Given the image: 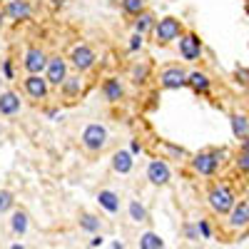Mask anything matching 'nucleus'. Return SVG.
Segmentation results:
<instances>
[{
	"instance_id": "obj_1",
	"label": "nucleus",
	"mask_w": 249,
	"mask_h": 249,
	"mask_svg": "<svg viewBox=\"0 0 249 249\" xmlns=\"http://www.w3.org/2000/svg\"><path fill=\"white\" fill-rule=\"evenodd\" d=\"M224 150H202L197 152L192 160H190V167L195 175H202V177H212L217 172V167L224 162Z\"/></svg>"
},
{
	"instance_id": "obj_3",
	"label": "nucleus",
	"mask_w": 249,
	"mask_h": 249,
	"mask_svg": "<svg viewBox=\"0 0 249 249\" xmlns=\"http://www.w3.org/2000/svg\"><path fill=\"white\" fill-rule=\"evenodd\" d=\"M207 204L214 214H230V210L237 204V195L232 192L230 184H214L207 195Z\"/></svg>"
},
{
	"instance_id": "obj_24",
	"label": "nucleus",
	"mask_w": 249,
	"mask_h": 249,
	"mask_svg": "<svg viewBox=\"0 0 249 249\" xmlns=\"http://www.w3.org/2000/svg\"><path fill=\"white\" fill-rule=\"evenodd\" d=\"M230 124H232V135L234 137H244V135H249V117L247 115H242V112H232L230 115Z\"/></svg>"
},
{
	"instance_id": "obj_16",
	"label": "nucleus",
	"mask_w": 249,
	"mask_h": 249,
	"mask_svg": "<svg viewBox=\"0 0 249 249\" xmlns=\"http://www.w3.org/2000/svg\"><path fill=\"white\" fill-rule=\"evenodd\" d=\"M187 88H192L197 95H207L212 88V80L202 70H192V72H187Z\"/></svg>"
},
{
	"instance_id": "obj_39",
	"label": "nucleus",
	"mask_w": 249,
	"mask_h": 249,
	"mask_svg": "<svg viewBox=\"0 0 249 249\" xmlns=\"http://www.w3.org/2000/svg\"><path fill=\"white\" fill-rule=\"evenodd\" d=\"M48 117H50V120H57V117L62 120V112H57V110H50V112H48Z\"/></svg>"
},
{
	"instance_id": "obj_27",
	"label": "nucleus",
	"mask_w": 249,
	"mask_h": 249,
	"mask_svg": "<svg viewBox=\"0 0 249 249\" xmlns=\"http://www.w3.org/2000/svg\"><path fill=\"white\" fill-rule=\"evenodd\" d=\"M120 5H122V13L124 15L135 18V15H140L144 8H147V0H120Z\"/></svg>"
},
{
	"instance_id": "obj_29",
	"label": "nucleus",
	"mask_w": 249,
	"mask_h": 249,
	"mask_svg": "<svg viewBox=\"0 0 249 249\" xmlns=\"http://www.w3.org/2000/svg\"><path fill=\"white\" fill-rule=\"evenodd\" d=\"M13 207H15V195L10 190H0V214L10 212Z\"/></svg>"
},
{
	"instance_id": "obj_13",
	"label": "nucleus",
	"mask_w": 249,
	"mask_h": 249,
	"mask_svg": "<svg viewBox=\"0 0 249 249\" xmlns=\"http://www.w3.org/2000/svg\"><path fill=\"white\" fill-rule=\"evenodd\" d=\"M23 110V100L15 90H0V115L5 117H15Z\"/></svg>"
},
{
	"instance_id": "obj_11",
	"label": "nucleus",
	"mask_w": 249,
	"mask_h": 249,
	"mask_svg": "<svg viewBox=\"0 0 249 249\" xmlns=\"http://www.w3.org/2000/svg\"><path fill=\"white\" fill-rule=\"evenodd\" d=\"M45 65H48V53L37 45H30L23 55L25 72H45Z\"/></svg>"
},
{
	"instance_id": "obj_42",
	"label": "nucleus",
	"mask_w": 249,
	"mask_h": 249,
	"mask_svg": "<svg viewBox=\"0 0 249 249\" xmlns=\"http://www.w3.org/2000/svg\"><path fill=\"white\" fill-rule=\"evenodd\" d=\"M247 199H249V197H247Z\"/></svg>"
},
{
	"instance_id": "obj_30",
	"label": "nucleus",
	"mask_w": 249,
	"mask_h": 249,
	"mask_svg": "<svg viewBox=\"0 0 249 249\" xmlns=\"http://www.w3.org/2000/svg\"><path fill=\"white\" fill-rule=\"evenodd\" d=\"M142 45H144V35L142 33H132L130 40H127V53H137V50H142Z\"/></svg>"
},
{
	"instance_id": "obj_36",
	"label": "nucleus",
	"mask_w": 249,
	"mask_h": 249,
	"mask_svg": "<svg viewBox=\"0 0 249 249\" xmlns=\"http://www.w3.org/2000/svg\"><path fill=\"white\" fill-rule=\"evenodd\" d=\"M102 244H105V237H102V234H92V239H90V247H102Z\"/></svg>"
},
{
	"instance_id": "obj_10",
	"label": "nucleus",
	"mask_w": 249,
	"mask_h": 249,
	"mask_svg": "<svg viewBox=\"0 0 249 249\" xmlns=\"http://www.w3.org/2000/svg\"><path fill=\"white\" fill-rule=\"evenodd\" d=\"M147 179L155 187H164V184H167L172 179V170H170L167 160H164V157H152L147 162Z\"/></svg>"
},
{
	"instance_id": "obj_22",
	"label": "nucleus",
	"mask_w": 249,
	"mask_h": 249,
	"mask_svg": "<svg viewBox=\"0 0 249 249\" xmlns=\"http://www.w3.org/2000/svg\"><path fill=\"white\" fill-rule=\"evenodd\" d=\"M28 227H30V217H28V212L15 210V212L10 214V232H13V234L23 237V234L28 232Z\"/></svg>"
},
{
	"instance_id": "obj_33",
	"label": "nucleus",
	"mask_w": 249,
	"mask_h": 249,
	"mask_svg": "<svg viewBox=\"0 0 249 249\" xmlns=\"http://www.w3.org/2000/svg\"><path fill=\"white\" fill-rule=\"evenodd\" d=\"M0 75H3L5 80H13V77H15V68H13V62H10V60H3V68H0Z\"/></svg>"
},
{
	"instance_id": "obj_15",
	"label": "nucleus",
	"mask_w": 249,
	"mask_h": 249,
	"mask_svg": "<svg viewBox=\"0 0 249 249\" xmlns=\"http://www.w3.org/2000/svg\"><path fill=\"white\" fill-rule=\"evenodd\" d=\"M247 227H249V199H242L230 210V230H247Z\"/></svg>"
},
{
	"instance_id": "obj_5",
	"label": "nucleus",
	"mask_w": 249,
	"mask_h": 249,
	"mask_svg": "<svg viewBox=\"0 0 249 249\" xmlns=\"http://www.w3.org/2000/svg\"><path fill=\"white\" fill-rule=\"evenodd\" d=\"M68 62H70V68H75V72H90L95 65H97V53L88 45V43H77L72 50H70V57H68Z\"/></svg>"
},
{
	"instance_id": "obj_40",
	"label": "nucleus",
	"mask_w": 249,
	"mask_h": 249,
	"mask_svg": "<svg viewBox=\"0 0 249 249\" xmlns=\"http://www.w3.org/2000/svg\"><path fill=\"white\" fill-rule=\"evenodd\" d=\"M242 140H244V142H242V150H247V152H249V135H244Z\"/></svg>"
},
{
	"instance_id": "obj_17",
	"label": "nucleus",
	"mask_w": 249,
	"mask_h": 249,
	"mask_svg": "<svg viewBox=\"0 0 249 249\" xmlns=\"http://www.w3.org/2000/svg\"><path fill=\"white\" fill-rule=\"evenodd\" d=\"M132 167H135V155L130 150H117L112 155V170L117 175H130Z\"/></svg>"
},
{
	"instance_id": "obj_12",
	"label": "nucleus",
	"mask_w": 249,
	"mask_h": 249,
	"mask_svg": "<svg viewBox=\"0 0 249 249\" xmlns=\"http://www.w3.org/2000/svg\"><path fill=\"white\" fill-rule=\"evenodd\" d=\"M60 92H62L65 100H80L82 92H85V77H82V72L68 75L65 80H62V85H60Z\"/></svg>"
},
{
	"instance_id": "obj_2",
	"label": "nucleus",
	"mask_w": 249,
	"mask_h": 249,
	"mask_svg": "<svg viewBox=\"0 0 249 249\" xmlns=\"http://www.w3.org/2000/svg\"><path fill=\"white\" fill-rule=\"evenodd\" d=\"M107 140H110V132L105 124H100V122H90L85 130H82L80 135V142H82V147H85L90 155H97L107 147Z\"/></svg>"
},
{
	"instance_id": "obj_31",
	"label": "nucleus",
	"mask_w": 249,
	"mask_h": 249,
	"mask_svg": "<svg viewBox=\"0 0 249 249\" xmlns=\"http://www.w3.org/2000/svg\"><path fill=\"white\" fill-rule=\"evenodd\" d=\"M234 164H237V170H239V172L249 175V152H247V150H239V155H237Z\"/></svg>"
},
{
	"instance_id": "obj_34",
	"label": "nucleus",
	"mask_w": 249,
	"mask_h": 249,
	"mask_svg": "<svg viewBox=\"0 0 249 249\" xmlns=\"http://www.w3.org/2000/svg\"><path fill=\"white\" fill-rule=\"evenodd\" d=\"M184 234H187V239L197 242V239H199V230H197V224H184Z\"/></svg>"
},
{
	"instance_id": "obj_9",
	"label": "nucleus",
	"mask_w": 249,
	"mask_h": 249,
	"mask_svg": "<svg viewBox=\"0 0 249 249\" xmlns=\"http://www.w3.org/2000/svg\"><path fill=\"white\" fill-rule=\"evenodd\" d=\"M160 88L162 90H182L187 88V70L179 65H167L160 72Z\"/></svg>"
},
{
	"instance_id": "obj_7",
	"label": "nucleus",
	"mask_w": 249,
	"mask_h": 249,
	"mask_svg": "<svg viewBox=\"0 0 249 249\" xmlns=\"http://www.w3.org/2000/svg\"><path fill=\"white\" fill-rule=\"evenodd\" d=\"M43 75L48 77L50 88H60L62 80L70 75V62H68V57H62V55L48 57V65H45V72H43Z\"/></svg>"
},
{
	"instance_id": "obj_37",
	"label": "nucleus",
	"mask_w": 249,
	"mask_h": 249,
	"mask_svg": "<svg viewBox=\"0 0 249 249\" xmlns=\"http://www.w3.org/2000/svg\"><path fill=\"white\" fill-rule=\"evenodd\" d=\"M237 77H242L247 85H249V70H247V68H237Z\"/></svg>"
},
{
	"instance_id": "obj_20",
	"label": "nucleus",
	"mask_w": 249,
	"mask_h": 249,
	"mask_svg": "<svg viewBox=\"0 0 249 249\" xmlns=\"http://www.w3.org/2000/svg\"><path fill=\"white\" fill-rule=\"evenodd\" d=\"M150 75H152V65H150L147 60L132 62V68H130V80L135 82V85H144V82L150 80Z\"/></svg>"
},
{
	"instance_id": "obj_23",
	"label": "nucleus",
	"mask_w": 249,
	"mask_h": 249,
	"mask_svg": "<svg viewBox=\"0 0 249 249\" xmlns=\"http://www.w3.org/2000/svg\"><path fill=\"white\" fill-rule=\"evenodd\" d=\"M127 214L135 224H142V222H150V212H147V207H144L140 199H130L127 204Z\"/></svg>"
},
{
	"instance_id": "obj_25",
	"label": "nucleus",
	"mask_w": 249,
	"mask_h": 249,
	"mask_svg": "<svg viewBox=\"0 0 249 249\" xmlns=\"http://www.w3.org/2000/svg\"><path fill=\"white\" fill-rule=\"evenodd\" d=\"M77 224H80V230H85V232H90V234H95V232L102 230V219L95 217V214H88V212H82V214L77 217Z\"/></svg>"
},
{
	"instance_id": "obj_28",
	"label": "nucleus",
	"mask_w": 249,
	"mask_h": 249,
	"mask_svg": "<svg viewBox=\"0 0 249 249\" xmlns=\"http://www.w3.org/2000/svg\"><path fill=\"white\" fill-rule=\"evenodd\" d=\"M162 152H164V160H177L182 162L187 157V150L179 147V144H172V142H162Z\"/></svg>"
},
{
	"instance_id": "obj_38",
	"label": "nucleus",
	"mask_w": 249,
	"mask_h": 249,
	"mask_svg": "<svg viewBox=\"0 0 249 249\" xmlns=\"http://www.w3.org/2000/svg\"><path fill=\"white\" fill-rule=\"evenodd\" d=\"M5 18H8L5 15V8H0V30H3V25H5Z\"/></svg>"
},
{
	"instance_id": "obj_18",
	"label": "nucleus",
	"mask_w": 249,
	"mask_h": 249,
	"mask_svg": "<svg viewBox=\"0 0 249 249\" xmlns=\"http://www.w3.org/2000/svg\"><path fill=\"white\" fill-rule=\"evenodd\" d=\"M102 95H105L107 102H120L124 97V85L120 77H107L102 82Z\"/></svg>"
},
{
	"instance_id": "obj_4",
	"label": "nucleus",
	"mask_w": 249,
	"mask_h": 249,
	"mask_svg": "<svg viewBox=\"0 0 249 249\" xmlns=\"http://www.w3.org/2000/svg\"><path fill=\"white\" fill-rule=\"evenodd\" d=\"M184 33V25H182V20L175 18V15H167V18H162L155 23L152 28V35H155V43L160 45H167V43H175V40Z\"/></svg>"
},
{
	"instance_id": "obj_32",
	"label": "nucleus",
	"mask_w": 249,
	"mask_h": 249,
	"mask_svg": "<svg viewBox=\"0 0 249 249\" xmlns=\"http://www.w3.org/2000/svg\"><path fill=\"white\" fill-rule=\"evenodd\" d=\"M197 230H199V237H202V239H212V227H210V222L199 219V222H197Z\"/></svg>"
},
{
	"instance_id": "obj_26",
	"label": "nucleus",
	"mask_w": 249,
	"mask_h": 249,
	"mask_svg": "<svg viewBox=\"0 0 249 249\" xmlns=\"http://www.w3.org/2000/svg\"><path fill=\"white\" fill-rule=\"evenodd\" d=\"M164 247V239L157 234V232H144L140 234V249H162Z\"/></svg>"
},
{
	"instance_id": "obj_8",
	"label": "nucleus",
	"mask_w": 249,
	"mask_h": 249,
	"mask_svg": "<svg viewBox=\"0 0 249 249\" xmlns=\"http://www.w3.org/2000/svg\"><path fill=\"white\" fill-rule=\"evenodd\" d=\"M23 90L30 100H45L50 95V82L43 72H28V77L23 80Z\"/></svg>"
},
{
	"instance_id": "obj_6",
	"label": "nucleus",
	"mask_w": 249,
	"mask_h": 249,
	"mask_svg": "<svg viewBox=\"0 0 249 249\" xmlns=\"http://www.w3.org/2000/svg\"><path fill=\"white\" fill-rule=\"evenodd\" d=\"M177 48H179V55L184 62H197L204 53L202 48V40L197 33H190V30H184L179 37H177Z\"/></svg>"
},
{
	"instance_id": "obj_21",
	"label": "nucleus",
	"mask_w": 249,
	"mask_h": 249,
	"mask_svg": "<svg viewBox=\"0 0 249 249\" xmlns=\"http://www.w3.org/2000/svg\"><path fill=\"white\" fill-rule=\"evenodd\" d=\"M97 204H100L107 214H117V212H120V195L112 192V190H100Z\"/></svg>"
},
{
	"instance_id": "obj_41",
	"label": "nucleus",
	"mask_w": 249,
	"mask_h": 249,
	"mask_svg": "<svg viewBox=\"0 0 249 249\" xmlns=\"http://www.w3.org/2000/svg\"><path fill=\"white\" fill-rule=\"evenodd\" d=\"M3 82H5V77H3V75H0V90H3Z\"/></svg>"
},
{
	"instance_id": "obj_19",
	"label": "nucleus",
	"mask_w": 249,
	"mask_h": 249,
	"mask_svg": "<svg viewBox=\"0 0 249 249\" xmlns=\"http://www.w3.org/2000/svg\"><path fill=\"white\" fill-rule=\"evenodd\" d=\"M155 23H157V15H155L152 10H147V8H144L140 15H135V20H132V28H135V33L147 35V33H152Z\"/></svg>"
},
{
	"instance_id": "obj_14",
	"label": "nucleus",
	"mask_w": 249,
	"mask_h": 249,
	"mask_svg": "<svg viewBox=\"0 0 249 249\" xmlns=\"http://www.w3.org/2000/svg\"><path fill=\"white\" fill-rule=\"evenodd\" d=\"M5 15H8V20H13V23H23V20H28L33 15V5L28 3V0H8Z\"/></svg>"
},
{
	"instance_id": "obj_35",
	"label": "nucleus",
	"mask_w": 249,
	"mask_h": 249,
	"mask_svg": "<svg viewBox=\"0 0 249 249\" xmlns=\"http://www.w3.org/2000/svg\"><path fill=\"white\" fill-rule=\"evenodd\" d=\"M130 152H132V155H142V152H144V144H142L140 140H132V142H130Z\"/></svg>"
}]
</instances>
